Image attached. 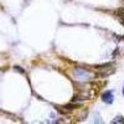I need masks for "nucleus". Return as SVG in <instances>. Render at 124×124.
<instances>
[{
  "instance_id": "obj_1",
  "label": "nucleus",
  "mask_w": 124,
  "mask_h": 124,
  "mask_svg": "<svg viewBox=\"0 0 124 124\" xmlns=\"http://www.w3.org/2000/svg\"><path fill=\"white\" fill-rule=\"evenodd\" d=\"M73 76L76 77L77 81H81V82L89 81L94 77V75H93L89 70H86V68H76L73 71Z\"/></svg>"
},
{
  "instance_id": "obj_3",
  "label": "nucleus",
  "mask_w": 124,
  "mask_h": 124,
  "mask_svg": "<svg viewBox=\"0 0 124 124\" xmlns=\"http://www.w3.org/2000/svg\"><path fill=\"white\" fill-rule=\"evenodd\" d=\"M112 123H119V124H124V118H123L122 116H118V117H116L114 119L112 120Z\"/></svg>"
},
{
  "instance_id": "obj_2",
  "label": "nucleus",
  "mask_w": 124,
  "mask_h": 124,
  "mask_svg": "<svg viewBox=\"0 0 124 124\" xmlns=\"http://www.w3.org/2000/svg\"><path fill=\"white\" fill-rule=\"evenodd\" d=\"M113 99H114V94H113V91H106L102 94V101L107 103V104H110L113 103Z\"/></svg>"
},
{
  "instance_id": "obj_4",
  "label": "nucleus",
  "mask_w": 124,
  "mask_h": 124,
  "mask_svg": "<svg viewBox=\"0 0 124 124\" xmlns=\"http://www.w3.org/2000/svg\"><path fill=\"white\" fill-rule=\"evenodd\" d=\"M123 96H124V87H123Z\"/></svg>"
}]
</instances>
